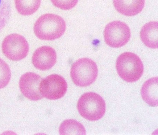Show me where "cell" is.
Instances as JSON below:
<instances>
[{
  "label": "cell",
  "mask_w": 158,
  "mask_h": 135,
  "mask_svg": "<svg viewBox=\"0 0 158 135\" xmlns=\"http://www.w3.org/2000/svg\"><path fill=\"white\" fill-rule=\"evenodd\" d=\"M66 28V23L63 18L57 15L48 14L41 15L36 21L34 31L40 39L51 41L60 37Z\"/></svg>",
  "instance_id": "1"
},
{
  "label": "cell",
  "mask_w": 158,
  "mask_h": 135,
  "mask_svg": "<svg viewBox=\"0 0 158 135\" xmlns=\"http://www.w3.org/2000/svg\"><path fill=\"white\" fill-rule=\"evenodd\" d=\"M116 67L119 76L128 82L138 81L144 72L143 65L140 59L135 54L129 52L118 57Z\"/></svg>",
  "instance_id": "2"
},
{
  "label": "cell",
  "mask_w": 158,
  "mask_h": 135,
  "mask_svg": "<svg viewBox=\"0 0 158 135\" xmlns=\"http://www.w3.org/2000/svg\"><path fill=\"white\" fill-rule=\"evenodd\" d=\"M77 108L83 117L90 121L100 120L104 116L106 105L104 99L96 93L83 94L77 103Z\"/></svg>",
  "instance_id": "3"
},
{
  "label": "cell",
  "mask_w": 158,
  "mask_h": 135,
  "mask_svg": "<svg viewBox=\"0 0 158 135\" xmlns=\"http://www.w3.org/2000/svg\"><path fill=\"white\" fill-rule=\"evenodd\" d=\"M98 75L96 63L92 59H80L71 67V76L74 84L80 87H86L94 83Z\"/></svg>",
  "instance_id": "4"
},
{
  "label": "cell",
  "mask_w": 158,
  "mask_h": 135,
  "mask_svg": "<svg viewBox=\"0 0 158 135\" xmlns=\"http://www.w3.org/2000/svg\"><path fill=\"white\" fill-rule=\"evenodd\" d=\"M2 50L8 59L19 61L27 56L29 46L23 36L18 34H11L7 36L2 41Z\"/></svg>",
  "instance_id": "5"
},
{
  "label": "cell",
  "mask_w": 158,
  "mask_h": 135,
  "mask_svg": "<svg viewBox=\"0 0 158 135\" xmlns=\"http://www.w3.org/2000/svg\"><path fill=\"white\" fill-rule=\"evenodd\" d=\"M131 36L130 28L120 21L111 22L106 26L104 32L105 42L114 48L122 47L128 42Z\"/></svg>",
  "instance_id": "6"
},
{
  "label": "cell",
  "mask_w": 158,
  "mask_h": 135,
  "mask_svg": "<svg viewBox=\"0 0 158 135\" xmlns=\"http://www.w3.org/2000/svg\"><path fill=\"white\" fill-rule=\"evenodd\" d=\"M67 89V83L63 77L52 74L41 80L40 89L43 98L54 100L64 97Z\"/></svg>",
  "instance_id": "7"
},
{
  "label": "cell",
  "mask_w": 158,
  "mask_h": 135,
  "mask_svg": "<svg viewBox=\"0 0 158 135\" xmlns=\"http://www.w3.org/2000/svg\"><path fill=\"white\" fill-rule=\"evenodd\" d=\"M41 77L32 72H27L20 77L19 85L21 92L26 98L37 101L42 99L40 89Z\"/></svg>",
  "instance_id": "8"
},
{
  "label": "cell",
  "mask_w": 158,
  "mask_h": 135,
  "mask_svg": "<svg viewBox=\"0 0 158 135\" xmlns=\"http://www.w3.org/2000/svg\"><path fill=\"white\" fill-rule=\"evenodd\" d=\"M56 53L53 48L43 46L37 49L34 53L32 62L36 68L41 71H47L56 64Z\"/></svg>",
  "instance_id": "9"
},
{
  "label": "cell",
  "mask_w": 158,
  "mask_h": 135,
  "mask_svg": "<svg viewBox=\"0 0 158 135\" xmlns=\"http://www.w3.org/2000/svg\"><path fill=\"white\" fill-rule=\"evenodd\" d=\"M145 0H113L115 9L120 13L128 16H133L143 10Z\"/></svg>",
  "instance_id": "10"
},
{
  "label": "cell",
  "mask_w": 158,
  "mask_h": 135,
  "mask_svg": "<svg viewBox=\"0 0 158 135\" xmlns=\"http://www.w3.org/2000/svg\"><path fill=\"white\" fill-rule=\"evenodd\" d=\"M157 77L152 78L148 80L142 86L141 95L143 100L152 107L158 106Z\"/></svg>",
  "instance_id": "11"
},
{
  "label": "cell",
  "mask_w": 158,
  "mask_h": 135,
  "mask_svg": "<svg viewBox=\"0 0 158 135\" xmlns=\"http://www.w3.org/2000/svg\"><path fill=\"white\" fill-rule=\"evenodd\" d=\"M158 22L152 21L147 23L142 28L141 40L149 48H158Z\"/></svg>",
  "instance_id": "12"
},
{
  "label": "cell",
  "mask_w": 158,
  "mask_h": 135,
  "mask_svg": "<svg viewBox=\"0 0 158 135\" xmlns=\"http://www.w3.org/2000/svg\"><path fill=\"white\" fill-rule=\"evenodd\" d=\"M60 135H85L86 131L82 124L73 119L64 121L59 128Z\"/></svg>",
  "instance_id": "13"
},
{
  "label": "cell",
  "mask_w": 158,
  "mask_h": 135,
  "mask_svg": "<svg viewBox=\"0 0 158 135\" xmlns=\"http://www.w3.org/2000/svg\"><path fill=\"white\" fill-rule=\"evenodd\" d=\"M15 2L18 12L23 15L35 13L41 4V0H15Z\"/></svg>",
  "instance_id": "14"
},
{
  "label": "cell",
  "mask_w": 158,
  "mask_h": 135,
  "mask_svg": "<svg viewBox=\"0 0 158 135\" xmlns=\"http://www.w3.org/2000/svg\"><path fill=\"white\" fill-rule=\"evenodd\" d=\"M11 77V70L8 65L0 58V89L6 86Z\"/></svg>",
  "instance_id": "15"
},
{
  "label": "cell",
  "mask_w": 158,
  "mask_h": 135,
  "mask_svg": "<svg viewBox=\"0 0 158 135\" xmlns=\"http://www.w3.org/2000/svg\"><path fill=\"white\" fill-rule=\"evenodd\" d=\"M11 15V9L6 0H0V31L7 24Z\"/></svg>",
  "instance_id": "16"
},
{
  "label": "cell",
  "mask_w": 158,
  "mask_h": 135,
  "mask_svg": "<svg viewBox=\"0 0 158 135\" xmlns=\"http://www.w3.org/2000/svg\"><path fill=\"white\" fill-rule=\"evenodd\" d=\"M52 3L58 8L67 10L71 9L76 6L79 0H51Z\"/></svg>",
  "instance_id": "17"
}]
</instances>
